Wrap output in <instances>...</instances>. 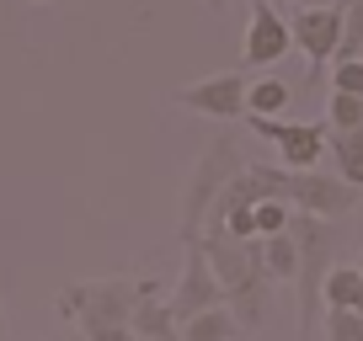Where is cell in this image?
Here are the masks:
<instances>
[{"label": "cell", "mask_w": 363, "mask_h": 341, "mask_svg": "<svg viewBox=\"0 0 363 341\" xmlns=\"http://www.w3.org/2000/svg\"><path fill=\"white\" fill-rule=\"evenodd\" d=\"M331 91L363 96V59H337V69H331Z\"/></svg>", "instance_id": "cell-20"}, {"label": "cell", "mask_w": 363, "mask_h": 341, "mask_svg": "<svg viewBox=\"0 0 363 341\" xmlns=\"http://www.w3.org/2000/svg\"><path fill=\"white\" fill-rule=\"evenodd\" d=\"M246 128L257 139H267V144H278V155H284L289 170H315L320 155L331 149V123L326 117H320V123H278V117L246 112Z\"/></svg>", "instance_id": "cell-6"}, {"label": "cell", "mask_w": 363, "mask_h": 341, "mask_svg": "<svg viewBox=\"0 0 363 341\" xmlns=\"http://www.w3.org/2000/svg\"><path fill=\"white\" fill-rule=\"evenodd\" d=\"M219 304H230L225 283H219L214 262H208L203 240H193V245H187V262H182V283H177V294H171V315H177V325H187L193 315L219 309Z\"/></svg>", "instance_id": "cell-7"}, {"label": "cell", "mask_w": 363, "mask_h": 341, "mask_svg": "<svg viewBox=\"0 0 363 341\" xmlns=\"http://www.w3.org/2000/svg\"><path fill=\"white\" fill-rule=\"evenodd\" d=\"M240 170L246 166H240L235 134H214V144L203 149L198 170L187 176V192H182V245H193V240L203 235V219H208V208H214V197L235 182Z\"/></svg>", "instance_id": "cell-4"}, {"label": "cell", "mask_w": 363, "mask_h": 341, "mask_svg": "<svg viewBox=\"0 0 363 341\" xmlns=\"http://www.w3.org/2000/svg\"><path fill=\"white\" fill-rule=\"evenodd\" d=\"M326 123H331V128H363V96L331 91V96H326Z\"/></svg>", "instance_id": "cell-17"}, {"label": "cell", "mask_w": 363, "mask_h": 341, "mask_svg": "<svg viewBox=\"0 0 363 341\" xmlns=\"http://www.w3.org/2000/svg\"><path fill=\"white\" fill-rule=\"evenodd\" d=\"M240 330V320H235V309L230 304H219V309H203V315H193L187 325H182V341H230Z\"/></svg>", "instance_id": "cell-13"}, {"label": "cell", "mask_w": 363, "mask_h": 341, "mask_svg": "<svg viewBox=\"0 0 363 341\" xmlns=\"http://www.w3.org/2000/svg\"><path fill=\"white\" fill-rule=\"evenodd\" d=\"M331 160L342 182L363 187V128H331Z\"/></svg>", "instance_id": "cell-12"}, {"label": "cell", "mask_w": 363, "mask_h": 341, "mask_svg": "<svg viewBox=\"0 0 363 341\" xmlns=\"http://www.w3.org/2000/svg\"><path fill=\"white\" fill-rule=\"evenodd\" d=\"M358 192L363 187L342 182V176H320V170H278V197L305 214H320V219H347L358 208Z\"/></svg>", "instance_id": "cell-5"}, {"label": "cell", "mask_w": 363, "mask_h": 341, "mask_svg": "<svg viewBox=\"0 0 363 341\" xmlns=\"http://www.w3.org/2000/svg\"><path fill=\"white\" fill-rule=\"evenodd\" d=\"M326 336L331 341H363V309H326Z\"/></svg>", "instance_id": "cell-19"}, {"label": "cell", "mask_w": 363, "mask_h": 341, "mask_svg": "<svg viewBox=\"0 0 363 341\" xmlns=\"http://www.w3.org/2000/svg\"><path fill=\"white\" fill-rule=\"evenodd\" d=\"M289 96H294V91H289L284 80H257V86L246 91V112H257V117H278V112L289 107Z\"/></svg>", "instance_id": "cell-15"}, {"label": "cell", "mask_w": 363, "mask_h": 341, "mask_svg": "<svg viewBox=\"0 0 363 341\" xmlns=\"http://www.w3.org/2000/svg\"><path fill=\"white\" fill-rule=\"evenodd\" d=\"M262 262H267L272 283H299V240H294V229L262 235Z\"/></svg>", "instance_id": "cell-11"}, {"label": "cell", "mask_w": 363, "mask_h": 341, "mask_svg": "<svg viewBox=\"0 0 363 341\" xmlns=\"http://www.w3.org/2000/svg\"><path fill=\"white\" fill-rule=\"evenodd\" d=\"M0 330H6V309H0Z\"/></svg>", "instance_id": "cell-23"}, {"label": "cell", "mask_w": 363, "mask_h": 341, "mask_svg": "<svg viewBox=\"0 0 363 341\" xmlns=\"http://www.w3.org/2000/svg\"><path fill=\"white\" fill-rule=\"evenodd\" d=\"M294 240H299V341H310L315 315L326 304V277L337 267V240H342V219H320L294 208Z\"/></svg>", "instance_id": "cell-2"}, {"label": "cell", "mask_w": 363, "mask_h": 341, "mask_svg": "<svg viewBox=\"0 0 363 341\" xmlns=\"http://www.w3.org/2000/svg\"><path fill=\"white\" fill-rule=\"evenodd\" d=\"M0 336H6V330H0Z\"/></svg>", "instance_id": "cell-26"}, {"label": "cell", "mask_w": 363, "mask_h": 341, "mask_svg": "<svg viewBox=\"0 0 363 341\" xmlns=\"http://www.w3.org/2000/svg\"><path fill=\"white\" fill-rule=\"evenodd\" d=\"M347 6V27H342L337 59H363V0H342Z\"/></svg>", "instance_id": "cell-18"}, {"label": "cell", "mask_w": 363, "mask_h": 341, "mask_svg": "<svg viewBox=\"0 0 363 341\" xmlns=\"http://www.w3.org/2000/svg\"><path fill=\"white\" fill-rule=\"evenodd\" d=\"M289 43H294V27L278 16V6L272 0H257L251 6V22H246V64H278V59L289 54Z\"/></svg>", "instance_id": "cell-10"}, {"label": "cell", "mask_w": 363, "mask_h": 341, "mask_svg": "<svg viewBox=\"0 0 363 341\" xmlns=\"http://www.w3.org/2000/svg\"><path fill=\"white\" fill-rule=\"evenodd\" d=\"M155 294V283H128V277H102V283H75L59 294V309L86 330H102V325H134V309L139 299Z\"/></svg>", "instance_id": "cell-3"}, {"label": "cell", "mask_w": 363, "mask_h": 341, "mask_svg": "<svg viewBox=\"0 0 363 341\" xmlns=\"http://www.w3.org/2000/svg\"><path fill=\"white\" fill-rule=\"evenodd\" d=\"M203 6L208 11H225V6H235V0H203Z\"/></svg>", "instance_id": "cell-21"}, {"label": "cell", "mask_w": 363, "mask_h": 341, "mask_svg": "<svg viewBox=\"0 0 363 341\" xmlns=\"http://www.w3.org/2000/svg\"><path fill=\"white\" fill-rule=\"evenodd\" d=\"M272 6H294V0H272Z\"/></svg>", "instance_id": "cell-22"}, {"label": "cell", "mask_w": 363, "mask_h": 341, "mask_svg": "<svg viewBox=\"0 0 363 341\" xmlns=\"http://www.w3.org/2000/svg\"><path fill=\"white\" fill-rule=\"evenodd\" d=\"M246 91H251L246 80L235 69H225V75H208V80H193V86L171 91V102L187 107V112L214 117V123H235V117H246Z\"/></svg>", "instance_id": "cell-8"}, {"label": "cell", "mask_w": 363, "mask_h": 341, "mask_svg": "<svg viewBox=\"0 0 363 341\" xmlns=\"http://www.w3.org/2000/svg\"><path fill=\"white\" fill-rule=\"evenodd\" d=\"M251 224H257V235H284V229L294 224V208H289L284 197H262V203L251 208Z\"/></svg>", "instance_id": "cell-16"}, {"label": "cell", "mask_w": 363, "mask_h": 341, "mask_svg": "<svg viewBox=\"0 0 363 341\" xmlns=\"http://www.w3.org/2000/svg\"><path fill=\"white\" fill-rule=\"evenodd\" d=\"M294 43L305 48L310 59V80L326 69V59H337L342 48V27H347V6H310V11H294Z\"/></svg>", "instance_id": "cell-9"}, {"label": "cell", "mask_w": 363, "mask_h": 341, "mask_svg": "<svg viewBox=\"0 0 363 341\" xmlns=\"http://www.w3.org/2000/svg\"><path fill=\"white\" fill-rule=\"evenodd\" d=\"M134 341H150V336H134Z\"/></svg>", "instance_id": "cell-24"}, {"label": "cell", "mask_w": 363, "mask_h": 341, "mask_svg": "<svg viewBox=\"0 0 363 341\" xmlns=\"http://www.w3.org/2000/svg\"><path fill=\"white\" fill-rule=\"evenodd\" d=\"M203 250L208 262H214L219 283H225V299L235 309V320L246 330H257L267 320V262H262V235L257 240H230L225 229H203Z\"/></svg>", "instance_id": "cell-1"}, {"label": "cell", "mask_w": 363, "mask_h": 341, "mask_svg": "<svg viewBox=\"0 0 363 341\" xmlns=\"http://www.w3.org/2000/svg\"><path fill=\"white\" fill-rule=\"evenodd\" d=\"M134 336H150V341H182V325H177V315H171V304L139 299V309H134Z\"/></svg>", "instance_id": "cell-14"}, {"label": "cell", "mask_w": 363, "mask_h": 341, "mask_svg": "<svg viewBox=\"0 0 363 341\" xmlns=\"http://www.w3.org/2000/svg\"><path fill=\"white\" fill-rule=\"evenodd\" d=\"M358 267H363V256H358Z\"/></svg>", "instance_id": "cell-25"}]
</instances>
